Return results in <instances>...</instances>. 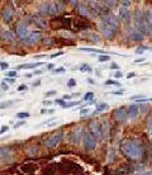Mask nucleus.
<instances>
[{
    "label": "nucleus",
    "instance_id": "f257e3e1",
    "mask_svg": "<svg viewBox=\"0 0 152 175\" xmlns=\"http://www.w3.org/2000/svg\"><path fill=\"white\" fill-rule=\"evenodd\" d=\"M122 152H123L127 158L133 159V160H138L142 158L143 150H142V146L138 142L128 140V141H124L123 145H122Z\"/></svg>",
    "mask_w": 152,
    "mask_h": 175
},
{
    "label": "nucleus",
    "instance_id": "f03ea898",
    "mask_svg": "<svg viewBox=\"0 0 152 175\" xmlns=\"http://www.w3.org/2000/svg\"><path fill=\"white\" fill-rule=\"evenodd\" d=\"M61 7H62V3L60 1H45L39 5L38 10L42 14H45V15H53V14H57L62 9Z\"/></svg>",
    "mask_w": 152,
    "mask_h": 175
},
{
    "label": "nucleus",
    "instance_id": "7ed1b4c3",
    "mask_svg": "<svg viewBox=\"0 0 152 175\" xmlns=\"http://www.w3.org/2000/svg\"><path fill=\"white\" fill-rule=\"evenodd\" d=\"M63 140V131L62 129H58V131L53 132L51 136H48L45 140V145L47 147H55Z\"/></svg>",
    "mask_w": 152,
    "mask_h": 175
},
{
    "label": "nucleus",
    "instance_id": "20e7f679",
    "mask_svg": "<svg viewBox=\"0 0 152 175\" xmlns=\"http://www.w3.org/2000/svg\"><path fill=\"white\" fill-rule=\"evenodd\" d=\"M101 22L107 23L108 25L113 27V28L118 29L119 27V18L115 15L114 13H112V11H109V13H104L103 17H101Z\"/></svg>",
    "mask_w": 152,
    "mask_h": 175
},
{
    "label": "nucleus",
    "instance_id": "39448f33",
    "mask_svg": "<svg viewBox=\"0 0 152 175\" xmlns=\"http://www.w3.org/2000/svg\"><path fill=\"white\" fill-rule=\"evenodd\" d=\"M84 143H85V149L86 150H94L96 146V138L94 137L90 131L84 132Z\"/></svg>",
    "mask_w": 152,
    "mask_h": 175
},
{
    "label": "nucleus",
    "instance_id": "423d86ee",
    "mask_svg": "<svg viewBox=\"0 0 152 175\" xmlns=\"http://www.w3.org/2000/svg\"><path fill=\"white\" fill-rule=\"evenodd\" d=\"M90 132L94 135L95 138H99V140H101L103 138V129H101V126L100 123L98 122V121H93V122H90Z\"/></svg>",
    "mask_w": 152,
    "mask_h": 175
},
{
    "label": "nucleus",
    "instance_id": "0eeeda50",
    "mask_svg": "<svg viewBox=\"0 0 152 175\" xmlns=\"http://www.w3.org/2000/svg\"><path fill=\"white\" fill-rule=\"evenodd\" d=\"M99 29H100V32L103 33L104 37H107V38H112L114 33H115V31L117 29L115 28H113V27H110V25H108L107 23H104V22H99Z\"/></svg>",
    "mask_w": 152,
    "mask_h": 175
},
{
    "label": "nucleus",
    "instance_id": "6e6552de",
    "mask_svg": "<svg viewBox=\"0 0 152 175\" xmlns=\"http://www.w3.org/2000/svg\"><path fill=\"white\" fill-rule=\"evenodd\" d=\"M83 128H81L80 126H76L75 128L71 129V133H70V141L72 142V143H79L81 140V137H83Z\"/></svg>",
    "mask_w": 152,
    "mask_h": 175
},
{
    "label": "nucleus",
    "instance_id": "1a4fd4ad",
    "mask_svg": "<svg viewBox=\"0 0 152 175\" xmlns=\"http://www.w3.org/2000/svg\"><path fill=\"white\" fill-rule=\"evenodd\" d=\"M127 109H128L127 107H119V108H117L115 111L113 112V117L115 118L117 121H119V122H123V121H125L128 117Z\"/></svg>",
    "mask_w": 152,
    "mask_h": 175
},
{
    "label": "nucleus",
    "instance_id": "9d476101",
    "mask_svg": "<svg viewBox=\"0 0 152 175\" xmlns=\"http://www.w3.org/2000/svg\"><path fill=\"white\" fill-rule=\"evenodd\" d=\"M17 36L20 38V40H23V38L28 37V34L31 33V31L28 29V27L25 23H19L18 25H17Z\"/></svg>",
    "mask_w": 152,
    "mask_h": 175
},
{
    "label": "nucleus",
    "instance_id": "9b49d317",
    "mask_svg": "<svg viewBox=\"0 0 152 175\" xmlns=\"http://www.w3.org/2000/svg\"><path fill=\"white\" fill-rule=\"evenodd\" d=\"M39 38H41V33H39V32L34 31V32H31V33L28 34V37L23 38L22 42L25 43V44H33V43H36Z\"/></svg>",
    "mask_w": 152,
    "mask_h": 175
},
{
    "label": "nucleus",
    "instance_id": "f8f14e48",
    "mask_svg": "<svg viewBox=\"0 0 152 175\" xmlns=\"http://www.w3.org/2000/svg\"><path fill=\"white\" fill-rule=\"evenodd\" d=\"M118 18H121L122 20H124V22H129L131 20V11L127 7H121L119 8V15Z\"/></svg>",
    "mask_w": 152,
    "mask_h": 175
},
{
    "label": "nucleus",
    "instance_id": "ddd939ff",
    "mask_svg": "<svg viewBox=\"0 0 152 175\" xmlns=\"http://www.w3.org/2000/svg\"><path fill=\"white\" fill-rule=\"evenodd\" d=\"M11 156H13V152H11L10 149H8V147H0V159L1 160L10 161Z\"/></svg>",
    "mask_w": 152,
    "mask_h": 175
},
{
    "label": "nucleus",
    "instance_id": "4468645a",
    "mask_svg": "<svg viewBox=\"0 0 152 175\" xmlns=\"http://www.w3.org/2000/svg\"><path fill=\"white\" fill-rule=\"evenodd\" d=\"M14 8L11 7H4V9H3V19L5 20V22H9V20H11V18H13L14 15Z\"/></svg>",
    "mask_w": 152,
    "mask_h": 175
},
{
    "label": "nucleus",
    "instance_id": "2eb2a0df",
    "mask_svg": "<svg viewBox=\"0 0 152 175\" xmlns=\"http://www.w3.org/2000/svg\"><path fill=\"white\" fill-rule=\"evenodd\" d=\"M43 62H32V64H23V65H18L17 70H24V69H36V67L42 66Z\"/></svg>",
    "mask_w": 152,
    "mask_h": 175
},
{
    "label": "nucleus",
    "instance_id": "dca6fc26",
    "mask_svg": "<svg viewBox=\"0 0 152 175\" xmlns=\"http://www.w3.org/2000/svg\"><path fill=\"white\" fill-rule=\"evenodd\" d=\"M138 107H137V104H132L128 107L127 109V113H128V118H136L137 115H138Z\"/></svg>",
    "mask_w": 152,
    "mask_h": 175
},
{
    "label": "nucleus",
    "instance_id": "f3484780",
    "mask_svg": "<svg viewBox=\"0 0 152 175\" xmlns=\"http://www.w3.org/2000/svg\"><path fill=\"white\" fill-rule=\"evenodd\" d=\"M145 22H146V24H147L148 31L152 32V10H151V9L146 10V13H145Z\"/></svg>",
    "mask_w": 152,
    "mask_h": 175
},
{
    "label": "nucleus",
    "instance_id": "a211bd4d",
    "mask_svg": "<svg viewBox=\"0 0 152 175\" xmlns=\"http://www.w3.org/2000/svg\"><path fill=\"white\" fill-rule=\"evenodd\" d=\"M129 37L132 38V40H134V41H142L145 36H142L138 31H137L136 28H131V31H129Z\"/></svg>",
    "mask_w": 152,
    "mask_h": 175
},
{
    "label": "nucleus",
    "instance_id": "6ab92c4d",
    "mask_svg": "<svg viewBox=\"0 0 152 175\" xmlns=\"http://www.w3.org/2000/svg\"><path fill=\"white\" fill-rule=\"evenodd\" d=\"M79 51H83V52H90V53H100V55H107L104 51L101 50H98V48H90V47H81L79 48Z\"/></svg>",
    "mask_w": 152,
    "mask_h": 175
},
{
    "label": "nucleus",
    "instance_id": "aec40b11",
    "mask_svg": "<svg viewBox=\"0 0 152 175\" xmlns=\"http://www.w3.org/2000/svg\"><path fill=\"white\" fill-rule=\"evenodd\" d=\"M77 10H79V13H80L81 15H84V17H90V15H91V14H90V8L83 7V5H80V3H79Z\"/></svg>",
    "mask_w": 152,
    "mask_h": 175
},
{
    "label": "nucleus",
    "instance_id": "412c9836",
    "mask_svg": "<svg viewBox=\"0 0 152 175\" xmlns=\"http://www.w3.org/2000/svg\"><path fill=\"white\" fill-rule=\"evenodd\" d=\"M1 37H3V40H5V41H13L14 40V33L10 32V31H4L1 33Z\"/></svg>",
    "mask_w": 152,
    "mask_h": 175
},
{
    "label": "nucleus",
    "instance_id": "4be33fe9",
    "mask_svg": "<svg viewBox=\"0 0 152 175\" xmlns=\"http://www.w3.org/2000/svg\"><path fill=\"white\" fill-rule=\"evenodd\" d=\"M109 108V105L107 104V103H96V107H95V113H99V112H103L105 109Z\"/></svg>",
    "mask_w": 152,
    "mask_h": 175
},
{
    "label": "nucleus",
    "instance_id": "5701e85b",
    "mask_svg": "<svg viewBox=\"0 0 152 175\" xmlns=\"http://www.w3.org/2000/svg\"><path fill=\"white\" fill-rule=\"evenodd\" d=\"M86 36H89V40H91V41H94V42H100V36H99L98 33H95V32H90V33H87Z\"/></svg>",
    "mask_w": 152,
    "mask_h": 175
},
{
    "label": "nucleus",
    "instance_id": "b1692460",
    "mask_svg": "<svg viewBox=\"0 0 152 175\" xmlns=\"http://www.w3.org/2000/svg\"><path fill=\"white\" fill-rule=\"evenodd\" d=\"M80 103H81L80 100H79V102H65V103H63V105H62V108H71V107L79 105Z\"/></svg>",
    "mask_w": 152,
    "mask_h": 175
},
{
    "label": "nucleus",
    "instance_id": "393cba45",
    "mask_svg": "<svg viewBox=\"0 0 152 175\" xmlns=\"http://www.w3.org/2000/svg\"><path fill=\"white\" fill-rule=\"evenodd\" d=\"M84 100H85V102H91V100H94V93H93V91L86 93L85 95H84Z\"/></svg>",
    "mask_w": 152,
    "mask_h": 175
},
{
    "label": "nucleus",
    "instance_id": "a878e982",
    "mask_svg": "<svg viewBox=\"0 0 152 175\" xmlns=\"http://www.w3.org/2000/svg\"><path fill=\"white\" fill-rule=\"evenodd\" d=\"M109 60H110V56L108 55V53H107V55H100L98 57V61L99 62H107V61H109Z\"/></svg>",
    "mask_w": 152,
    "mask_h": 175
},
{
    "label": "nucleus",
    "instance_id": "bb28decb",
    "mask_svg": "<svg viewBox=\"0 0 152 175\" xmlns=\"http://www.w3.org/2000/svg\"><path fill=\"white\" fill-rule=\"evenodd\" d=\"M104 84L105 85H115V86H121V82L117 81V80H107Z\"/></svg>",
    "mask_w": 152,
    "mask_h": 175
},
{
    "label": "nucleus",
    "instance_id": "cd10ccee",
    "mask_svg": "<svg viewBox=\"0 0 152 175\" xmlns=\"http://www.w3.org/2000/svg\"><path fill=\"white\" fill-rule=\"evenodd\" d=\"M148 50V47H145V46H141V47H137L136 48V53L137 55H142L145 51H147Z\"/></svg>",
    "mask_w": 152,
    "mask_h": 175
},
{
    "label": "nucleus",
    "instance_id": "c85d7f7f",
    "mask_svg": "<svg viewBox=\"0 0 152 175\" xmlns=\"http://www.w3.org/2000/svg\"><path fill=\"white\" fill-rule=\"evenodd\" d=\"M7 69H9V64L5 61H0V70L1 71H5Z\"/></svg>",
    "mask_w": 152,
    "mask_h": 175
},
{
    "label": "nucleus",
    "instance_id": "c756f323",
    "mask_svg": "<svg viewBox=\"0 0 152 175\" xmlns=\"http://www.w3.org/2000/svg\"><path fill=\"white\" fill-rule=\"evenodd\" d=\"M80 71L81 72H86V71H91V69H90V66L87 64H84L80 66Z\"/></svg>",
    "mask_w": 152,
    "mask_h": 175
},
{
    "label": "nucleus",
    "instance_id": "7c9ffc66",
    "mask_svg": "<svg viewBox=\"0 0 152 175\" xmlns=\"http://www.w3.org/2000/svg\"><path fill=\"white\" fill-rule=\"evenodd\" d=\"M29 117H31V114L28 112H20V113L17 114V118H29Z\"/></svg>",
    "mask_w": 152,
    "mask_h": 175
},
{
    "label": "nucleus",
    "instance_id": "2f4dec72",
    "mask_svg": "<svg viewBox=\"0 0 152 175\" xmlns=\"http://www.w3.org/2000/svg\"><path fill=\"white\" fill-rule=\"evenodd\" d=\"M147 129L148 132H152V115H150L147 119Z\"/></svg>",
    "mask_w": 152,
    "mask_h": 175
},
{
    "label": "nucleus",
    "instance_id": "473e14b6",
    "mask_svg": "<svg viewBox=\"0 0 152 175\" xmlns=\"http://www.w3.org/2000/svg\"><path fill=\"white\" fill-rule=\"evenodd\" d=\"M24 124H25V119H22V121H19V122H17L15 124H14V129H18L19 127L24 126Z\"/></svg>",
    "mask_w": 152,
    "mask_h": 175
},
{
    "label": "nucleus",
    "instance_id": "72a5a7b5",
    "mask_svg": "<svg viewBox=\"0 0 152 175\" xmlns=\"http://www.w3.org/2000/svg\"><path fill=\"white\" fill-rule=\"evenodd\" d=\"M65 71H66L65 67H57V69L52 70V72H53V74H63Z\"/></svg>",
    "mask_w": 152,
    "mask_h": 175
},
{
    "label": "nucleus",
    "instance_id": "f704fd0d",
    "mask_svg": "<svg viewBox=\"0 0 152 175\" xmlns=\"http://www.w3.org/2000/svg\"><path fill=\"white\" fill-rule=\"evenodd\" d=\"M13 104V102L11 100H9V102H3V103H0V109L1 108H7V107H9Z\"/></svg>",
    "mask_w": 152,
    "mask_h": 175
},
{
    "label": "nucleus",
    "instance_id": "c9c22d12",
    "mask_svg": "<svg viewBox=\"0 0 152 175\" xmlns=\"http://www.w3.org/2000/svg\"><path fill=\"white\" fill-rule=\"evenodd\" d=\"M139 99H145V97L142 94H138V95H132L129 98V100H139Z\"/></svg>",
    "mask_w": 152,
    "mask_h": 175
},
{
    "label": "nucleus",
    "instance_id": "e433bc0d",
    "mask_svg": "<svg viewBox=\"0 0 152 175\" xmlns=\"http://www.w3.org/2000/svg\"><path fill=\"white\" fill-rule=\"evenodd\" d=\"M89 113H90V108H89V107H86V108H81V111H80L81 115H85V114H89Z\"/></svg>",
    "mask_w": 152,
    "mask_h": 175
},
{
    "label": "nucleus",
    "instance_id": "4c0bfd02",
    "mask_svg": "<svg viewBox=\"0 0 152 175\" xmlns=\"http://www.w3.org/2000/svg\"><path fill=\"white\" fill-rule=\"evenodd\" d=\"M7 76L8 78H17V70H14V71H8L7 72Z\"/></svg>",
    "mask_w": 152,
    "mask_h": 175
},
{
    "label": "nucleus",
    "instance_id": "58836bf2",
    "mask_svg": "<svg viewBox=\"0 0 152 175\" xmlns=\"http://www.w3.org/2000/svg\"><path fill=\"white\" fill-rule=\"evenodd\" d=\"M75 85H76V80L75 79H70L69 82H67V86L69 88H74Z\"/></svg>",
    "mask_w": 152,
    "mask_h": 175
},
{
    "label": "nucleus",
    "instance_id": "ea45409f",
    "mask_svg": "<svg viewBox=\"0 0 152 175\" xmlns=\"http://www.w3.org/2000/svg\"><path fill=\"white\" fill-rule=\"evenodd\" d=\"M110 94H113V95H123L124 94V90L122 89V90H114V91H112Z\"/></svg>",
    "mask_w": 152,
    "mask_h": 175
},
{
    "label": "nucleus",
    "instance_id": "a19ab883",
    "mask_svg": "<svg viewBox=\"0 0 152 175\" xmlns=\"http://www.w3.org/2000/svg\"><path fill=\"white\" fill-rule=\"evenodd\" d=\"M9 129V126H7V124H4V126H1V128H0V135H3V133H5Z\"/></svg>",
    "mask_w": 152,
    "mask_h": 175
},
{
    "label": "nucleus",
    "instance_id": "79ce46f5",
    "mask_svg": "<svg viewBox=\"0 0 152 175\" xmlns=\"http://www.w3.org/2000/svg\"><path fill=\"white\" fill-rule=\"evenodd\" d=\"M27 89H28L27 85H25V84H22V85H19L17 90H18V91H25V90H27Z\"/></svg>",
    "mask_w": 152,
    "mask_h": 175
},
{
    "label": "nucleus",
    "instance_id": "37998d69",
    "mask_svg": "<svg viewBox=\"0 0 152 175\" xmlns=\"http://www.w3.org/2000/svg\"><path fill=\"white\" fill-rule=\"evenodd\" d=\"M110 69L115 70V71H119V65L115 64V62H112V65H110Z\"/></svg>",
    "mask_w": 152,
    "mask_h": 175
},
{
    "label": "nucleus",
    "instance_id": "c03bdc74",
    "mask_svg": "<svg viewBox=\"0 0 152 175\" xmlns=\"http://www.w3.org/2000/svg\"><path fill=\"white\" fill-rule=\"evenodd\" d=\"M15 80L17 79H13V78H5L4 81L7 82V84H13V82H15Z\"/></svg>",
    "mask_w": 152,
    "mask_h": 175
},
{
    "label": "nucleus",
    "instance_id": "a18cd8bd",
    "mask_svg": "<svg viewBox=\"0 0 152 175\" xmlns=\"http://www.w3.org/2000/svg\"><path fill=\"white\" fill-rule=\"evenodd\" d=\"M114 78L115 79H122L123 78V74H122L121 71H115V72H114Z\"/></svg>",
    "mask_w": 152,
    "mask_h": 175
},
{
    "label": "nucleus",
    "instance_id": "49530a36",
    "mask_svg": "<svg viewBox=\"0 0 152 175\" xmlns=\"http://www.w3.org/2000/svg\"><path fill=\"white\" fill-rule=\"evenodd\" d=\"M63 103H65V100L61 98V99H55V104H58V105H61L62 107L63 105Z\"/></svg>",
    "mask_w": 152,
    "mask_h": 175
},
{
    "label": "nucleus",
    "instance_id": "de8ad7c7",
    "mask_svg": "<svg viewBox=\"0 0 152 175\" xmlns=\"http://www.w3.org/2000/svg\"><path fill=\"white\" fill-rule=\"evenodd\" d=\"M61 55H63V52L62 51H60V52H56V53H52L49 57L51 58H55V57H57V56H61Z\"/></svg>",
    "mask_w": 152,
    "mask_h": 175
},
{
    "label": "nucleus",
    "instance_id": "09e8293b",
    "mask_svg": "<svg viewBox=\"0 0 152 175\" xmlns=\"http://www.w3.org/2000/svg\"><path fill=\"white\" fill-rule=\"evenodd\" d=\"M1 89H3V90H8V89H9V85H8L5 81H3L1 82Z\"/></svg>",
    "mask_w": 152,
    "mask_h": 175
},
{
    "label": "nucleus",
    "instance_id": "8fccbe9b",
    "mask_svg": "<svg viewBox=\"0 0 152 175\" xmlns=\"http://www.w3.org/2000/svg\"><path fill=\"white\" fill-rule=\"evenodd\" d=\"M145 60H146V58H143V57H141V58H136V60H133V64H139V62H145Z\"/></svg>",
    "mask_w": 152,
    "mask_h": 175
},
{
    "label": "nucleus",
    "instance_id": "3c124183",
    "mask_svg": "<svg viewBox=\"0 0 152 175\" xmlns=\"http://www.w3.org/2000/svg\"><path fill=\"white\" fill-rule=\"evenodd\" d=\"M57 91L56 90H52V91H48V93H46V97H52V95H56Z\"/></svg>",
    "mask_w": 152,
    "mask_h": 175
},
{
    "label": "nucleus",
    "instance_id": "603ef678",
    "mask_svg": "<svg viewBox=\"0 0 152 175\" xmlns=\"http://www.w3.org/2000/svg\"><path fill=\"white\" fill-rule=\"evenodd\" d=\"M62 99L65 100V102H67V100H70V99H71V94H67V95H63V97H62Z\"/></svg>",
    "mask_w": 152,
    "mask_h": 175
},
{
    "label": "nucleus",
    "instance_id": "864d4df0",
    "mask_svg": "<svg viewBox=\"0 0 152 175\" xmlns=\"http://www.w3.org/2000/svg\"><path fill=\"white\" fill-rule=\"evenodd\" d=\"M122 7H129L131 5V1H121Z\"/></svg>",
    "mask_w": 152,
    "mask_h": 175
},
{
    "label": "nucleus",
    "instance_id": "5fc2aeb1",
    "mask_svg": "<svg viewBox=\"0 0 152 175\" xmlns=\"http://www.w3.org/2000/svg\"><path fill=\"white\" fill-rule=\"evenodd\" d=\"M134 76H136V72H129L127 75V79H132V78H134Z\"/></svg>",
    "mask_w": 152,
    "mask_h": 175
},
{
    "label": "nucleus",
    "instance_id": "6e6d98bb",
    "mask_svg": "<svg viewBox=\"0 0 152 175\" xmlns=\"http://www.w3.org/2000/svg\"><path fill=\"white\" fill-rule=\"evenodd\" d=\"M46 67H47V70H51L52 71V70H53V67H55V65L53 64H48Z\"/></svg>",
    "mask_w": 152,
    "mask_h": 175
},
{
    "label": "nucleus",
    "instance_id": "4d7b16f0",
    "mask_svg": "<svg viewBox=\"0 0 152 175\" xmlns=\"http://www.w3.org/2000/svg\"><path fill=\"white\" fill-rule=\"evenodd\" d=\"M43 105H49V104H52V102L51 100H43Z\"/></svg>",
    "mask_w": 152,
    "mask_h": 175
},
{
    "label": "nucleus",
    "instance_id": "13d9d810",
    "mask_svg": "<svg viewBox=\"0 0 152 175\" xmlns=\"http://www.w3.org/2000/svg\"><path fill=\"white\" fill-rule=\"evenodd\" d=\"M42 72H43L42 70H36V71H34V72H33V75H41V74H42Z\"/></svg>",
    "mask_w": 152,
    "mask_h": 175
},
{
    "label": "nucleus",
    "instance_id": "bf43d9fd",
    "mask_svg": "<svg viewBox=\"0 0 152 175\" xmlns=\"http://www.w3.org/2000/svg\"><path fill=\"white\" fill-rule=\"evenodd\" d=\"M87 81H89L90 84H95V81H94V80H93L91 78H87Z\"/></svg>",
    "mask_w": 152,
    "mask_h": 175
},
{
    "label": "nucleus",
    "instance_id": "052dcab7",
    "mask_svg": "<svg viewBox=\"0 0 152 175\" xmlns=\"http://www.w3.org/2000/svg\"><path fill=\"white\" fill-rule=\"evenodd\" d=\"M41 84V80H37L36 82H33V86H37V85H39Z\"/></svg>",
    "mask_w": 152,
    "mask_h": 175
},
{
    "label": "nucleus",
    "instance_id": "680f3d73",
    "mask_svg": "<svg viewBox=\"0 0 152 175\" xmlns=\"http://www.w3.org/2000/svg\"><path fill=\"white\" fill-rule=\"evenodd\" d=\"M33 76V74H25V78H32Z\"/></svg>",
    "mask_w": 152,
    "mask_h": 175
},
{
    "label": "nucleus",
    "instance_id": "e2e57ef3",
    "mask_svg": "<svg viewBox=\"0 0 152 175\" xmlns=\"http://www.w3.org/2000/svg\"><path fill=\"white\" fill-rule=\"evenodd\" d=\"M143 175H152V171H147V173H145Z\"/></svg>",
    "mask_w": 152,
    "mask_h": 175
},
{
    "label": "nucleus",
    "instance_id": "0e129e2a",
    "mask_svg": "<svg viewBox=\"0 0 152 175\" xmlns=\"http://www.w3.org/2000/svg\"><path fill=\"white\" fill-rule=\"evenodd\" d=\"M41 113L45 114V113H47V111H46V109H42V111H41Z\"/></svg>",
    "mask_w": 152,
    "mask_h": 175
}]
</instances>
